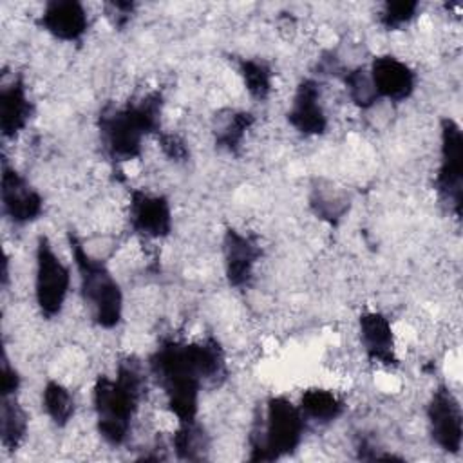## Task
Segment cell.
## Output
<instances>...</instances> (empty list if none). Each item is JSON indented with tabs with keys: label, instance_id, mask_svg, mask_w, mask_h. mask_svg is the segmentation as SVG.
Instances as JSON below:
<instances>
[{
	"label": "cell",
	"instance_id": "21",
	"mask_svg": "<svg viewBox=\"0 0 463 463\" xmlns=\"http://www.w3.org/2000/svg\"><path fill=\"white\" fill-rule=\"evenodd\" d=\"M239 74L242 78L244 89L253 99H266L273 89V71L271 67L257 58H242L239 61Z\"/></svg>",
	"mask_w": 463,
	"mask_h": 463
},
{
	"label": "cell",
	"instance_id": "11",
	"mask_svg": "<svg viewBox=\"0 0 463 463\" xmlns=\"http://www.w3.org/2000/svg\"><path fill=\"white\" fill-rule=\"evenodd\" d=\"M288 123L304 136H320L327 128V114L322 103L320 83L313 78H304L298 81L289 109Z\"/></svg>",
	"mask_w": 463,
	"mask_h": 463
},
{
	"label": "cell",
	"instance_id": "16",
	"mask_svg": "<svg viewBox=\"0 0 463 463\" xmlns=\"http://www.w3.org/2000/svg\"><path fill=\"white\" fill-rule=\"evenodd\" d=\"M33 116V103L27 94L24 80L13 78L2 85L0 90V128L5 139L16 137Z\"/></svg>",
	"mask_w": 463,
	"mask_h": 463
},
{
	"label": "cell",
	"instance_id": "9",
	"mask_svg": "<svg viewBox=\"0 0 463 463\" xmlns=\"http://www.w3.org/2000/svg\"><path fill=\"white\" fill-rule=\"evenodd\" d=\"M128 222L134 233L145 239H165L172 232V206L161 194L132 190L128 203Z\"/></svg>",
	"mask_w": 463,
	"mask_h": 463
},
{
	"label": "cell",
	"instance_id": "23",
	"mask_svg": "<svg viewBox=\"0 0 463 463\" xmlns=\"http://www.w3.org/2000/svg\"><path fill=\"white\" fill-rule=\"evenodd\" d=\"M342 81L345 85L347 96L353 105H356L362 110H367L374 107L378 101V94L374 90L369 69L365 67H354L342 72Z\"/></svg>",
	"mask_w": 463,
	"mask_h": 463
},
{
	"label": "cell",
	"instance_id": "5",
	"mask_svg": "<svg viewBox=\"0 0 463 463\" xmlns=\"http://www.w3.org/2000/svg\"><path fill=\"white\" fill-rule=\"evenodd\" d=\"M69 248L90 320L103 329L116 327L123 318V291L119 282L103 260L85 250L74 233H69Z\"/></svg>",
	"mask_w": 463,
	"mask_h": 463
},
{
	"label": "cell",
	"instance_id": "10",
	"mask_svg": "<svg viewBox=\"0 0 463 463\" xmlns=\"http://www.w3.org/2000/svg\"><path fill=\"white\" fill-rule=\"evenodd\" d=\"M2 212L16 226L36 221L43 212V199L36 188L13 166H2Z\"/></svg>",
	"mask_w": 463,
	"mask_h": 463
},
{
	"label": "cell",
	"instance_id": "19",
	"mask_svg": "<svg viewBox=\"0 0 463 463\" xmlns=\"http://www.w3.org/2000/svg\"><path fill=\"white\" fill-rule=\"evenodd\" d=\"M253 125V116L246 110H224L222 116H217L213 134H215V143L219 148H224L228 152H235L248 128Z\"/></svg>",
	"mask_w": 463,
	"mask_h": 463
},
{
	"label": "cell",
	"instance_id": "8",
	"mask_svg": "<svg viewBox=\"0 0 463 463\" xmlns=\"http://www.w3.org/2000/svg\"><path fill=\"white\" fill-rule=\"evenodd\" d=\"M429 434L436 447L449 454H458L463 443V412L454 391L439 383L427 403Z\"/></svg>",
	"mask_w": 463,
	"mask_h": 463
},
{
	"label": "cell",
	"instance_id": "20",
	"mask_svg": "<svg viewBox=\"0 0 463 463\" xmlns=\"http://www.w3.org/2000/svg\"><path fill=\"white\" fill-rule=\"evenodd\" d=\"M42 407L56 427H65L74 416V396L60 382L49 380L42 391Z\"/></svg>",
	"mask_w": 463,
	"mask_h": 463
},
{
	"label": "cell",
	"instance_id": "13",
	"mask_svg": "<svg viewBox=\"0 0 463 463\" xmlns=\"http://www.w3.org/2000/svg\"><path fill=\"white\" fill-rule=\"evenodd\" d=\"M260 255L262 250L253 237L235 228H228L222 237V259L228 284L233 288L250 286Z\"/></svg>",
	"mask_w": 463,
	"mask_h": 463
},
{
	"label": "cell",
	"instance_id": "25",
	"mask_svg": "<svg viewBox=\"0 0 463 463\" xmlns=\"http://www.w3.org/2000/svg\"><path fill=\"white\" fill-rule=\"evenodd\" d=\"M418 2H385L378 14V22L387 31H400L418 16Z\"/></svg>",
	"mask_w": 463,
	"mask_h": 463
},
{
	"label": "cell",
	"instance_id": "3",
	"mask_svg": "<svg viewBox=\"0 0 463 463\" xmlns=\"http://www.w3.org/2000/svg\"><path fill=\"white\" fill-rule=\"evenodd\" d=\"M163 114L161 92H146L121 107L109 105L99 114V136L107 154L116 161H132L143 154L150 134H159Z\"/></svg>",
	"mask_w": 463,
	"mask_h": 463
},
{
	"label": "cell",
	"instance_id": "15",
	"mask_svg": "<svg viewBox=\"0 0 463 463\" xmlns=\"http://www.w3.org/2000/svg\"><path fill=\"white\" fill-rule=\"evenodd\" d=\"M360 344L365 356L373 364L394 365L396 364V342L391 320L380 311H365L358 318Z\"/></svg>",
	"mask_w": 463,
	"mask_h": 463
},
{
	"label": "cell",
	"instance_id": "14",
	"mask_svg": "<svg viewBox=\"0 0 463 463\" xmlns=\"http://www.w3.org/2000/svg\"><path fill=\"white\" fill-rule=\"evenodd\" d=\"M40 27L61 42H78L89 29V13L81 2L52 0L43 5Z\"/></svg>",
	"mask_w": 463,
	"mask_h": 463
},
{
	"label": "cell",
	"instance_id": "7",
	"mask_svg": "<svg viewBox=\"0 0 463 463\" xmlns=\"http://www.w3.org/2000/svg\"><path fill=\"white\" fill-rule=\"evenodd\" d=\"M463 183V136L461 127L452 118H443L439 127V165L436 190L449 210L459 217Z\"/></svg>",
	"mask_w": 463,
	"mask_h": 463
},
{
	"label": "cell",
	"instance_id": "24",
	"mask_svg": "<svg viewBox=\"0 0 463 463\" xmlns=\"http://www.w3.org/2000/svg\"><path fill=\"white\" fill-rule=\"evenodd\" d=\"M311 206H313L315 213L320 215L322 219H326L329 222H336L344 215V212L347 208V201L331 186L313 188Z\"/></svg>",
	"mask_w": 463,
	"mask_h": 463
},
{
	"label": "cell",
	"instance_id": "12",
	"mask_svg": "<svg viewBox=\"0 0 463 463\" xmlns=\"http://www.w3.org/2000/svg\"><path fill=\"white\" fill-rule=\"evenodd\" d=\"M369 74L378 99L400 103L409 99L416 89V72L409 63L392 54L374 56L369 65Z\"/></svg>",
	"mask_w": 463,
	"mask_h": 463
},
{
	"label": "cell",
	"instance_id": "2",
	"mask_svg": "<svg viewBox=\"0 0 463 463\" xmlns=\"http://www.w3.org/2000/svg\"><path fill=\"white\" fill-rule=\"evenodd\" d=\"M146 387V373L139 360L118 362L114 376H98L92 387V407L99 436L112 447L123 445L132 430Z\"/></svg>",
	"mask_w": 463,
	"mask_h": 463
},
{
	"label": "cell",
	"instance_id": "17",
	"mask_svg": "<svg viewBox=\"0 0 463 463\" xmlns=\"http://www.w3.org/2000/svg\"><path fill=\"white\" fill-rule=\"evenodd\" d=\"M297 405L307 425L313 423L320 427L338 420L345 409L344 400L335 391L324 387L306 389Z\"/></svg>",
	"mask_w": 463,
	"mask_h": 463
},
{
	"label": "cell",
	"instance_id": "18",
	"mask_svg": "<svg viewBox=\"0 0 463 463\" xmlns=\"http://www.w3.org/2000/svg\"><path fill=\"white\" fill-rule=\"evenodd\" d=\"M27 429H29V416L25 409L20 405L16 394L2 396V409H0L2 445L7 450H16L25 439Z\"/></svg>",
	"mask_w": 463,
	"mask_h": 463
},
{
	"label": "cell",
	"instance_id": "1",
	"mask_svg": "<svg viewBox=\"0 0 463 463\" xmlns=\"http://www.w3.org/2000/svg\"><path fill=\"white\" fill-rule=\"evenodd\" d=\"M148 371L165 392L168 411L177 423L197 421L199 394L206 382L226 373L224 353L217 340H165L150 356Z\"/></svg>",
	"mask_w": 463,
	"mask_h": 463
},
{
	"label": "cell",
	"instance_id": "6",
	"mask_svg": "<svg viewBox=\"0 0 463 463\" xmlns=\"http://www.w3.org/2000/svg\"><path fill=\"white\" fill-rule=\"evenodd\" d=\"M71 289V268L60 259L51 241L40 235L34 251V300L43 318L58 317Z\"/></svg>",
	"mask_w": 463,
	"mask_h": 463
},
{
	"label": "cell",
	"instance_id": "4",
	"mask_svg": "<svg viewBox=\"0 0 463 463\" xmlns=\"http://www.w3.org/2000/svg\"><path fill=\"white\" fill-rule=\"evenodd\" d=\"M306 429L307 423L298 405L286 396L268 398L248 436L250 459L275 461L293 454L300 447Z\"/></svg>",
	"mask_w": 463,
	"mask_h": 463
},
{
	"label": "cell",
	"instance_id": "26",
	"mask_svg": "<svg viewBox=\"0 0 463 463\" xmlns=\"http://www.w3.org/2000/svg\"><path fill=\"white\" fill-rule=\"evenodd\" d=\"M157 143H159V148L163 150V154L172 161H184L188 157L186 143L175 134L159 132L157 134Z\"/></svg>",
	"mask_w": 463,
	"mask_h": 463
},
{
	"label": "cell",
	"instance_id": "27",
	"mask_svg": "<svg viewBox=\"0 0 463 463\" xmlns=\"http://www.w3.org/2000/svg\"><path fill=\"white\" fill-rule=\"evenodd\" d=\"M22 378L18 374V371L9 364L7 354L4 353L2 358V396H14L20 389Z\"/></svg>",
	"mask_w": 463,
	"mask_h": 463
},
{
	"label": "cell",
	"instance_id": "22",
	"mask_svg": "<svg viewBox=\"0 0 463 463\" xmlns=\"http://www.w3.org/2000/svg\"><path fill=\"white\" fill-rule=\"evenodd\" d=\"M172 447L181 459H203L208 450V436L197 421L179 423L172 436Z\"/></svg>",
	"mask_w": 463,
	"mask_h": 463
}]
</instances>
